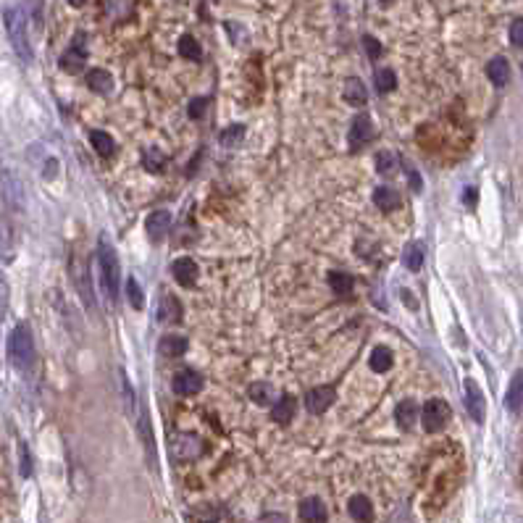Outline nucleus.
<instances>
[{"mask_svg":"<svg viewBox=\"0 0 523 523\" xmlns=\"http://www.w3.org/2000/svg\"><path fill=\"white\" fill-rule=\"evenodd\" d=\"M8 360L19 371H26L35 363V340H32V331L26 324L13 327L11 337H8Z\"/></svg>","mask_w":523,"mask_h":523,"instance_id":"7ed1b4c3","label":"nucleus"},{"mask_svg":"<svg viewBox=\"0 0 523 523\" xmlns=\"http://www.w3.org/2000/svg\"><path fill=\"white\" fill-rule=\"evenodd\" d=\"M463 200H466V205H473V203H476V190L468 187V190H466V195H463Z\"/></svg>","mask_w":523,"mask_h":523,"instance_id":"37998d69","label":"nucleus"},{"mask_svg":"<svg viewBox=\"0 0 523 523\" xmlns=\"http://www.w3.org/2000/svg\"><path fill=\"white\" fill-rule=\"evenodd\" d=\"M184 353H187V340L179 337V334H166V337L160 340V355H166V358H179V355Z\"/></svg>","mask_w":523,"mask_h":523,"instance_id":"a878e982","label":"nucleus"},{"mask_svg":"<svg viewBox=\"0 0 523 523\" xmlns=\"http://www.w3.org/2000/svg\"><path fill=\"white\" fill-rule=\"evenodd\" d=\"M145 229H147V235H150L153 242H160L171 229V213L169 210H156V213H150L147 221H145Z\"/></svg>","mask_w":523,"mask_h":523,"instance_id":"9b49d317","label":"nucleus"},{"mask_svg":"<svg viewBox=\"0 0 523 523\" xmlns=\"http://www.w3.org/2000/svg\"><path fill=\"white\" fill-rule=\"evenodd\" d=\"M397 163H400V158L394 156V153H389V150H384V153L376 156V169H379V174H384V176L397 174Z\"/></svg>","mask_w":523,"mask_h":523,"instance_id":"473e14b6","label":"nucleus"},{"mask_svg":"<svg viewBox=\"0 0 523 523\" xmlns=\"http://www.w3.org/2000/svg\"><path fill=\"white\" fill-rule=\"evenodd\" d=\"M127 297H129V302H131V308H134V311H143V308H145L143 289H140V284H137V279H134V276L127 279Z\"/></svg>","mask_w":523,"mask_h":523,"instance_id":"f704fd0d","label":"nucleus"},{"mask_svg":"<svg viewBox=\"0 0 523 523\" xmlns=\"http://www.w3.org/2000/svg\"><path fill=\"white\" fill-rule=\"evenodd\" d=\"M447 419H450V407L445 400H429L423 410H421V421H423V429L429 434H437L445 429Z\"/></svg>","mask_w":523,"mask_h":523,"instance_id":"20e7f679","label":"nucleus"},{"mask_svg":"<svg viewBox=\"0 0 523 523\" xmlns=\"http://www.w3.org/2000/svg\"><path fill=\"white\" fill-rule=\"evenodd\" d=\"M266 521H284V515H263Z\"/></svg>","mask_w":523,"mask_h":523,"instance_id":"c03bdc74","label":"nucleus"},{"mask_svg":"<svg viewBox=\"0 0 523 523\" xmlns=\"http://www.w3.org/2000/svg\"><path fill=\"white\" fill-rule=\"evenodd\" d=\"M90 143L100 156H113V150H116V143L111 140V134H105L100 129L90 131Z\"/></svg>","mask_w":523,"mask_h":523,"instance_id":"c85d7f7f","label":"nucleus"},{"mask_svg":"<svg viewBox=\"0 0 523 523\" xmlns=\"http://www.w3.org/2000/svg\"><path fill=\"white\" fill-rule=\"evenodd\" d=\"M295 410H297L295 397H292V394H282L279 400H274L271 419H274L276 423H282V426H287V423H292V419H295Z\"/></svg>","mask_w":523,"mask_h":523,"instance_id":"ddd939ff","label":"nucleus"},{"mask_svg":"<svg viewBox=\"0 0 523 523\" xmlns=\"http://www.w3.org/2000/svg\"><path fill=\"white\" fill-rule=\"evenodd\" d=\"M371 140H374V124H371V118L366 113H358L353 118V127H350V147L358 150V147H363Z\"/></svg>","mask_w":523,"mask_h":523,"instance_id":"9d476101","label":"nucleus"},{"mask_svg":"<svg viewBox=\"0 0 523 523\" xmlns=\"http://www.w3.org/2000/svg\"><path fill=\"white\" fill-rule=\"evenodd\" d=\"M179 53H182V58H187V61H200V58H203V48H200V42H197L192 35H184V37L179 39Z\"/></svg>","mask_w":523,"mask_h":523,"instance_id":"c756f323","label":"nucleus"},{"mask_svg":"<svg viewBox=\"0 0 523 523\" xmlns=\"http://www.w3.org/2000/svg\"><path fill=\"white\" fill-rule=\"evenodd\" d=\"M203 389V376L197 374L195 368H184L174 376V392L182 394V397H190V394H197Z\"/></svg>","mask_w":523,"mask_h":523,"instance_id":"1a4fd4ad","label":"nucleus"},{"mask_svg":"<svg viewBox=\"0 0 523 523\" xmlns=\"http://www.w3.org/2000/svg\"><path fill=\"white\" fill-rule=\"evenodd\" d=\"M368 363H371V371H376V374H384V371H389L394 363V355L389 347H384V345H379V347H374V353H371V358H368Z\"/></svg>","mask_w":523,"mask_h":523,"instance_id":"4be33fe9","label":"nucleus"},{"mask_svg":"<svg viewBox=\"0 0 523 523\" xmlns=\"http://www.w3.org/2000/svg\"><path fill=\"white\" fill-rule=\"evenodd\" d=\"M68 3H71V6H74V8H79V6H84V3H87V0H68Z\"/></svg>","mask_w":523,"mask_h":523,"instance_id":"a18cd8bd","label":"nucleus"},{"mask_svg":"<svg viewBox=\"0 0 523 523\" xmlns=\"http://www.w3.org/2000/svg\"><path fill=\"white\" fill-rule=\"evenodd\" d=\"M394 419H397V423H400L403 429H410V426L416 423V419H419L416 403H413V400H403L400 405L394 407Z\"/></svg>","mask_w":523,"mask_h":523,"instance_id":"393cba45","label":"nucleus"},{"mask_svg":"<svg viewBox=\"0 0 523 523\" xmlns=\"http://www.w3.org/2000/svg\"><path fill=\"white\" fill-rule=\"evenodd\" d=\"M374 82H376V90L384 95V92H392L397 87V77H394L392 68H376L374 74Z\"/></svg>","mask_w":523,"mask_h":523,"instance_id":"7c9ffc66","label":"nucleus"},{"mask_svg":"<svg viewBox=\"0 0 523 523\" xmlns=\"http://www.w3.org/2000/svg\"><path fill=\"white\" fill-rule=\"evenodd\" d=\"M32 473V466H29V452H26V445H21V476H29Z\"/></svg>","mask_w":523,"mask_h":523,"instance_id":"79ce46f5","label":"nucleus"},{"mask_svg":"<svg viewBox=\"0 0 523 523\" xmlns=\"http://www.w3.org/2000/svg\"><path fill=\"white\" fill-rule=\"evenodd\" d=\"M203 452V442L197 439L195 434H176L171 439V455L179 460H192Z\"/></svg>","mask_w":523,"mask_h":523,"instance_id":"0eeeda50","label":"nucleus"},{"mask_svg":"<svg viewBox=\"0 0 523 523\" xmlns=\"http://www.w3.org/2000/svg\"><path fill=\"white\" fill-rule=\"evenodd\" d=\"M466 410H468V416L476 423H484V410H486L484 392L479 389V384L473 379H466Z\"/></svg>","mask_w":523,"mask_h":523,"instance_id":"6e6552de","label":"nucleus"},{"mask_svg":"<svg viewBox=\"0 0 523 523\" xmlns=\"http://www.w3.org/2000/svg\"><path fill=\"white\" fill-rule=\"evenodd\" d=\"M182 318V305L174 300L171 295L160 297V308H158V321H179Z\"/></svg>","mask_w":523,"mask_h":523,"instance_id":"cd10ccee","label":"nucleus"},{"mask_svg":"<svg viewBox=\"0 0 523 523\" xmlns=\"http://www.w3.org/2000/svg\"><path fill=\"white\" fill-rule=\"evenodd\" d=\"M374 203H376V208L379 210H394L403 205V197H400V192L397 190H392V187H379L376 192H374Z\"/></svg>","mask_w":523,"mask_h":523,"instance_id":"a211bd4d","label":"nucleus"},{"mask_svg":"<svg viewBox=\"0 0 523 523\" xmlns=\"http://www.w3.org/2000/svg\"><path fill=\"white\" fill-rule=\"evenodd\" d=\"M205 105H208V98H197V100H192V103H190V116L203 118V113H205Z\"/></svg>","mask_w":523,"mask_h":523,"instance_id":"ea45409f","label":"nucleus"},{"mask_svg":"<svg viewBox=\"0 0 523 523\" xmlns=\"http://www.w3.org/2000/svg\"><path fill=\"white\" fill-rule=\"evenodd\" d=\"M171 274H174V279L182 284V287H195L197 282V266L192 258H179V261L171 263Z\"/></svg>","mask_w":523,"mask_h":523,"instance_id":"f8f14e48","label":"nucleus"},{"mask_svg":"<svg viewBox=\"0 0 523 523\" xmlns=\"http://www.w3.org/2000/svg\"><path fill=\"white\" fill-rule=\"evenodd\" d=\"M511 39H513V45L523 48V19H515L511 24Z\"/></svg>","mask_w":523,"mask_h":523,"instance_id":"58836bf2","label":"nucleus"},{"mask_svg":"<svg viewBox=\"0 0 523 523\" xmlns=\"http://www.w3.org/2000/svg\"><path fill=\"white\" fill-rule=\"evenodd\" d=\"M403 166L407 169V176H410V187H413V192H419V190H421V179H419V174H416V169H413L410 163H405V160H403Z\"/></svg>","mask_w":523,"mask_h":523,"instance_id":"a19ab883","label":"nucleus"},{"mask_svg":"<svg viewBox=\"0 0 523 523\" xmlns=\"http://www.w3.org/2000/svg\"><path fill=\"white\" fill-rule=\"evenodd\" d=\"M98 263H100V279H103L105 297L111 302L118 300V282H121V268H118V258L113 245L108 242V237H100L98 242Z\"/></svg>","mask_w":523,"mask_h":523,"instance_id":"f03ea898","label":"nucleus"},{"mask_svg":"<svg viewBox=\"0 0 523 523\" xmlns=\"http://www.w3.org/2000/svg\"><path fill=\"white\" fill-rule=\"evenodd\" d=\"M143 166L147 171L158 174V171H163V166H166V156H163L160 150H156V147H150V150L143 153Z\"/></svg>","mask_w":523,"mask_h":523,"instance_id":"2f4dec72","label":"nucleus"},{"mask_svg":"<svg viewBox=\"0 0 523 523\" xmlns=\"http://www.w3.org/2000/svg\"><path fill=\"white\" fill-rule=\"evenodd\" d=\"M486 77H489V82H492L495 87H505V84L511 82V66H508V61H505L502 55L492 58V61L486 64Z\"/></svg>","mask_w":523,"mask_h":523,"instance_id":"2eb2a0df","label":"nucleus"},{"mask_svg":"<svg viewBox=\"0 0 523 523\" xmlns=\"http://www.w3.org/2000/svg\"><path fill=\"white\" fill-rule=\"evenodd\" d=\"M87 87L92 92H98V95H108V92L113 90V77L108 71H103V68H92L90 74H87Z\"/></svg>","mask_w":523,"mask_h":523,"instance_id":"6ab92c4d","label":"nucleus"},{"mask_svg":"<svg viewBox=\"0 0 523 523\" xmlns=\"http://www.w3.org/2000/svg\"><path fill=\"white\" fill-rule=\"evenodd\" d=\"M300 518L308 523H321L327 521V508L318 497H305L300 502Z\"/></svg>","mask_w":523,"mask_h":523,"instance_id":"dca6fc26","label":"nucleus"},{"mask_svg":"<svg viewBox=\"0 0 523 523\" xmlns=\"http://www.w3.org/2000/svg\"><path fill=\"white\" fill-rule=\"evenodd\" d=\"M505 405H508V410H513V413H518L523 407V371H518V374L513 376L511 389L505 394Z\"/></svg>","mask_w":523,"mask_h":523,"instance_id":"412c9836","label":"nucleus"},{"mask_svg":"<svg viewBox=\"0 0 523 523\" xmlns=\"http://www.w3.org/2000/svg\"><path fill=\"white\" fill-rule=\"evenodd\" d=\"M248 394H250V400H253L255 405H271V403L276 400L274 387H271L268 381H255V384L248 389Z\"/></svg>","mask_w":523,"mask_h":523,"instance_id":"5701e85b","label":"nucleus"},{"mask_svg":"<svg viewBox=\"0 0 523 523\" xmlns=\"http://www.w3.org/2000/svg\"><path fill=\"white\" fill-rule=\"evenodd\" d=\"M347 508H350V515H353L355 521H371V518H374L371 499L363 497V495H353L350 502H347Z\"/></svg>","mask_w":523,"mask_h":523,"instance_id":"b1692460","label":"nucleus"},{"mask_svg":"<svg viewBox=\"0 0 523 523\" xmlns=\"http://www.w3.org/2000/svg\"><path fill=\"white\" fill-rule=\"evenodd\" d=\"M363 48H366L371 61H376V58L381 55V42L376 37H371V35H363Z\"/></svg>","mask_w":523,"mask_h":523,"instance_id":"4c0bfd02","label":"nucleus"},{"mask_svg":"<svg viewBox=\"0 0 523 523\" xmlns=\"http://www.w3.org/2000/svg\"><path fill=\"white\" fill-rule=\"evenodd\" d=\"M342 98L350 105H366L368 90H366V84H363V79H358V77L345 79V84H342Z\"/></svg>","mask_w":523,"mask_h":523,"instance_id":"4468645a","label":"nucleus"},{"mask_svg":"<svg viewBox=\"0 0 523 523\" xmlns=\"http://www.w3.org/2000/svg\"><path fill=\"white\" fill-rule=\"evenodd\" d=\"M329 287H331L334 295L347 297V295L355 289V279L350 274H340V271H334V274H329Z\"/></svg>","mask_w":523,"mask_h":523,"instance_id":"bb28decb","label":"nucleus"},{"mask_svg":"<svg viewBox=\"0 0 523 523\" xmlns=\"http://www.w3.org/2000/svg\"><path fill=\"white\" fill-rule=\"evenodd\" d=\"M337 403V389L334 387H315V389H311V392L305 394V407L313 413V416H321V413H327L329 407Z\"/></svg>","mask_w":523,"mask_h":523,"instance_id":"423d86ee","label":"nucleus"},{"mask_svg":"<svg viewBox=\"0 0 523 523\" xmlns=\"http://www.w3.org/2000/svg\"><path fill=\"white\" fill-rule=\"evenodd\" d=\"M140 434H143L145 450H147V460L156 463V442H153V437H150V426H147V413H145V410H143V416H140Z\"/></svg>","mask_w":523,"mask_h":523,"instance_id":"72a5a7b5","label":"nucleus"},{"mask_svg":"<svg viewBox=\"0 0 523 523\" xmlns=\"http://www.w3.org/2000/svg\"><path fill=\"white\" fill-rule=\"evenodd\" d=\"M0 187H3V197H6V203L13 205V208H21V184L16 182V176H13L11 171H6V174H3Z\"/></svg>","mask_w":523,"mask_h":523,"instance_id":"f3484780","label":"nucleus"},{"mask_svg":"<svg viewBox=\"0 0 523 523\" xmlns=\"http://www.w3.org/2000/svg\"><path fill=\"white\" fill-rule=\"evenodd\" d=\"M3 21H6V32H8V39H11L16 55H19L24 64H32V61H35V53H32V42H29L26 13L21 11L19 6H8V8L3 11Z\"/></svg>","mask_w":523,"mask_h":523,"instance_id":"f257e3e1","label":"nucleus"},{"mask_svg":"<svg viewBox=\"0 0 523 523\" xmlns=\"http://www.w3.org/2000/svg\"><path fill=\"white\" fill-rule=\"evenodd\" d=\"M8 297H11V289H8V282H6V276L0 271V321H3V315L8 311Z\"/></svg>","mask_w":523,"mask_h":523,"instance_id":"e433bc0d","label":"nucleus"},{"mask_svg":"<svg viewBox=\"0 0 523 523\" xmlns=\"http://www.w3.org/2000/svg\"><path fill=\"white\" fill-rule=\"evenodd\" d=\"M242 137H245V127H239V124H237V127H229V129L221 131V145L223 147H232V145H237Z\"/></svg>","mask_w":523,"mask_h":523,"instance_id":"c9c22d12","label":"nucleus"},{"mask_svg":"<svg viewBox=\"0 0 523 523\" xmlns=\"http://www.w3.org/2000/svg\"><path fill=\"white\" fill-rule=\"evenodd\" d=\"M87 64V48H84V32H77L74 42L68 45V51L61 55V68L68 74H79L82 66Z\"/></svg>","mask_w":523,"mask_h":523,"instance_id":"39448f33","label":"nucleus"},{"mask_svg":"<svg viewBox=\"0 0 523 523\" xmlns=\"http://www.w3.org/2000/svg\"><path fill=\"white\" fill-rule=\"evenodd\" d=\"M423 258H426V245L423 242H407L405 253H403V263H405L407 268L410 271H421Z\"/></svg>","mask_w":523,"mask_h":523,"instance_id":"aec40b11","label":"nucleus"}]
</instances>
